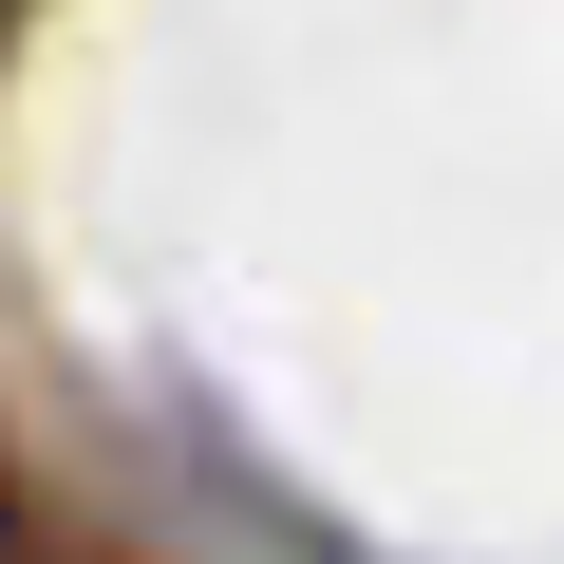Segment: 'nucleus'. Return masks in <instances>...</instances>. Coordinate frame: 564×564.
Wrapping results in <instances>:
<instances>
[{"label": "nucleus", "mask_w": 564, "mask_h": 564, "mask_svg": "<svg viewBox=\"0 0 564 564\" xmlns=\"http://www.w3.org/2000/svg\"><path fill=\"white\" fill-rule=\"evenodd\" d=\"M0 20H20V0H0Z\"/></svg>", "instance_id": "f257e3e1"}]
</instances>
